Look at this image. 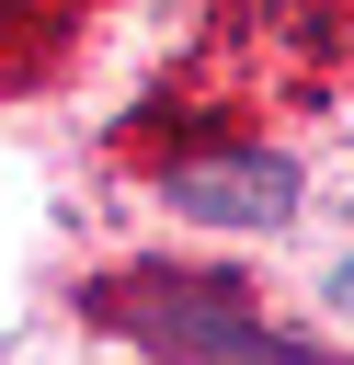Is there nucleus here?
Listing matches in <instances>:
<instances>
[{"instance_id": "obj_1", "label": "nucleus", "mask_w": 354, "mask_h": 365, "mask_svg": "<svg viewBox=\"0 0 354 365\" xmlns=\"http://www.w3.org/2000/svg\"><path fill=\"white\" fill-rule=\"evenodd\" d=\"M91 308L114 319V331H137V342H160V354H183V365H297L263 319H251V297L228 285V274H183V262H137V274H114V285H91Z\"/></svg>"}, {"instance_id": "obj_2", "label": "nucleus", "mask_w": 354, "mask_h": 365, "mask_svg": "<svg viewBox=\"0 0 354 365\" xmlns=\"http://www.w3.org/2000/svg\"><path fill=\"white\" fill-rule=\"evenodd\" d=\"M171 205H183V217H217V228H285V217H297V171L263 160V148L171 160Z\"/></svg>"}, {"instance_id": "obj_3", "label": "nucleus", "mask_w": 354, "mask_h": 365, "mask_svg": "<svg viewBox=\"0 0 354 365\" xmlns=\"http://www.w3.org/2000/svg\"><path fill=\"white\" fill-rule=\"evenodd\" d=\"M331 297H343V308H354V262H343V274H331Z\"/></svg>"}]
</instances>
